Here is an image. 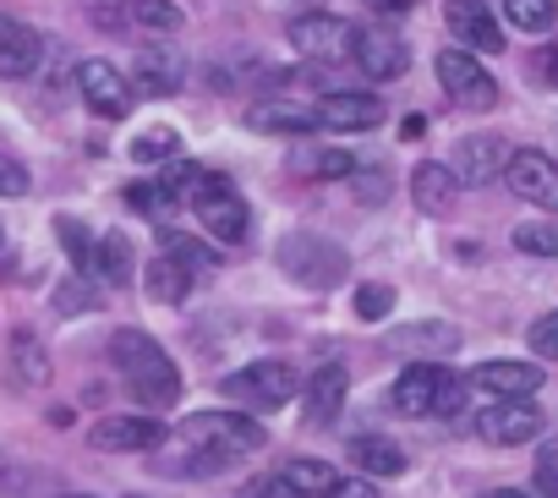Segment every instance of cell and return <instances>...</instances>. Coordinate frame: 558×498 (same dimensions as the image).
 I'll use <instances>...</instances> for the list:
<instances>
[{"label":"cell","instance_id":"obj_1","mask_svg":"<svg viewBox=\"0 0 558 498\" xmlns=\"http://www.w3.org/2000/svg\"><path fill=\"white\" fill-rule=\"evenodd\" d=\"M268 444V433L257 427L252 411H197L186 416L159 449V471L165 476H219L230 465H241L246 454H257Z\"/></svg>","mask_w":558,"mask_h":498},{"label":"cell","instance_id":"obj_2","mask_svg":"<svg viewBox=\"0 0 558 498\" xmlns=\"http://www.w3.org/2000/svg\"><path fill=\"white\" fill-rule=\"evenodd\" d=\"M110 362L126 378V389L148 405V411H170L181 400V367L170 362V351L143 335V329H116L110 335Z\"/></svg>","mask_w":558,"mask_h":498},{"label":"cell","instance_id":"obj_3","mask_svg":"<svg viewBox=\"0 0 558 498\" xmlns=\"http://www.w3.org/2000/svg\"><path fill=\"white\" fill-rule=\"evenodd\" d=\"M465 389H471V378H454L438 362H411L400 373V384L389 389V400L400 416H460Z\"/></svg>","mask_w":558,"mask_h":498},{"label":"cell","instance_id":"obj_4","mask_svg":"<svg viewBox=\"0 0 558 498\" xmlns=\"http://www.w3.org/2000/svg\"><path fill=\"white\" fill-rule=\"evenodd\" d=\"M225 394H230L241 411L263 416V411H279V405H291V400L302 394V373H296L291 362H279V356L246 362V367H235V373L225 378Z\"/></svg>","mask_w":558,"mask_h":498},{"label":"cell","instance_id":"obj_5","mask_svg":"<svg viewBox=\"0 0 558 498\" xmlns=\"http://www.w3.org/2000/svg\"><path fill=\"white\" fill-rule=\"evenodd\" d=\"M279 269H286L291 280H302V286H313V291H329V286L345 280L351 258H345L340 241H329L318 230H296V235L279 241Z\"/></svg>","mask_w":558,"mask_h":498},{"label":"cell","instance_id":"obj_6","mask_svg":"<svg viewBox=\"0 0 558 498\" xmlns=\"http://www.w3.org/2000/svg\"><path fill=\"white\" fill-rule=\"evenodd\" d=\"M192 208H197V219H203V230L214 241H241L246 235V203H241V192H235L230 175L203 170L197 186H192Z\"/></svg>","mask_w":558,"mask_h":498},{"label":"cell","instance_id":"obj_7","mask_svg":"<svg viewBox=\"0 0 558 498\" xmlns=\"http://www.w3.org/2000/svg\"><path fill=\"white\" fill-rule=\"evenodd\" d=\"M291 45L302 61H318V66H340L356 56V28L335 12H307L291 23Z\"/></svg>","mask_w":558,"mask_h":498},{"label":"cell","instance_id":"obj_8","mask_svg":"<svg viewBox=\"0 0 558 498\" xmlns=\"http://www.w3.org/2000/svg\"><path fill=\"white\" fill-rule=\"evenodd\" d=\"M438 83L460 110H493L498 105V83L493 72L476 61V50H444L438 56Z\"/></svg>","mask_w":558,"mask_h":498},{"label":"cell","instance_id":"obj_9","mask_svg":"<svg viewBox=\"0 0 558 498\" xmlns=\"http://www.w3.org/2000/svg\"><path fill=\"white\" fill-rule=\"evenodd\" d=\"M509 192L531 208H558V159L542 154V148H514L509 154V170H504Z\"/></svg>","mask_w":558,"mask_h":498},{"label":"cell","instance_id":"obj_10","mask_svg":"<svg viewBox=\"0 0 558 498\" xmlns=\"http://www.w3.org/2000/svg\"><path fill=\"white\" fill-rule=\"evenodd\" d=\"M542 411L531 405V400H498V405H487V411H476V433L487 438V444H498V449H520V444H536L542 438Z\"/></svg>","mask_w":558,"mask_h":498},{"label":"cell","instance_id":"obj_11","mask_svg":"<svg viewBox=\"0 0 558 498\" xmlns=\"http://www.w3.org/2000/svg\"><path fill=\"white\" fill-rule=\"evenodd\" d=\"M170 438V427L159 416H105L88 427V444L99 454H148Z\"/></svg>","mask_w":558,"mask_h":498},{"label":"cell","instance_id":"obj_12","mask_svg":"<svg viewBox=\"0 0 558 498\" xmlns=\"http://www.w3.org/2000/svg\"><path fill=\"white\" fill-rule=\"evenodd\" d=\"M77 94H83V105H88L94 116H105V121H121V116L132 110V83H126L110 61H83V66H77Z\"/></svg>","mask_w":558,"mask_h":498},{"label":"cell","instance_id":"obj_13","mask_svg":"<svg viewBox=\"0 0 558 498\" xmlns=\"http://www.w3.org/2000/svg\"><path fill=\"white\" fill-rule=\"evenodd\" d=\"M384 121H389V105H384L378 94L345 88V94H324V99H318V126H324V132H373V126H384Z\"/></svg>","mask_w":558,"mask_h":498},{"label":"cell","instance_id":"obj_14","mask_svg":"<svg viewBox=\"0 0 558 498\" xmlns=\"http://www.w3.org/2000/svg\"><path fill=\"white\" fill-rule=\"evenodd\" d=\"M345 394H351V378L340 362H324L307 384H302V422L307 427H335L340 411H345Z\"/></svg>","mask_w":558,"mask_h":498},{"label":"cell","instance_id":"obj_15","mask_svg":"<svg viewBox=\"0 0 558 498\" xmlns=\"http://www.w3.org/2000/svg\"><path fill=\"white\" fill-rule=\"evenodd\" d=\"M373 83H395V77H405V66H411V50H405V39L400 34H389V28H356V56H351Z\"/></svg>","mask_w":558,"mask_h":498},{"label":"cell","instance_id":"obj_16","mask_svg":"<svg viewBox=\"0 0 558 498\" xmlns=\"http://www.w3.org/2000/svg\"><path fill=\"white\" fill-rule=\"evenodd\" d=\"M509 143L504 137H493V132H482V137H460L454 143V175L465 181V186H487V181H498L504 170H509Z\"/></svg>","mask_w":558,"mask_h":498},{"label":"cell","instance_id":"obj_17","mask_svg":"<svg viewBox=\"0 0 558 498\" xmlns=\"http://www.w3.org/2000/svg\"><path fill=\"white\" fill-rule=\"evenodd\" d=\"M444 23H449V34H454L465 50H482V56H498V50H504V28L493 23V12L482 7V0H449Z\"/></svg>","mask_w":558,"mask_h":498},{"label":"cell","instance_id":"obj_18","mask_svg":"<svg viewBox=\"0 0 558 498\" xmlns=\"http://www.w3.org/2000/svg\"><path fill=\"white\" fill-rule=\"evenodd\" d=\"M471 384L487 389V394H498V400H531L547 378H542L536 362H476L471 367Z\"/></svg>","mask_w":558,"mask_h":498},{"label":"cell","instance_id":"obj_19","mask_svg":"<svg viewBox=\"0 0 558 498\" xmlns=\"http://www.w3.org/2000/svg\"><path fill=\"white\" fill-rule=\"evenodd\" d=\"M45 56V39L23 17H0V77H34Z\"/></svg>","mask_w":558,"mask_h":498},{"label":"cell","instance_id":"obj_20","mask_svg":"<svg viewBox=\"0 0 558 498\" xmlns=\"http://www.w3.org/2000/svg\"><path fill=\"white\" fill-rule=\"evenodd\" d=\"M181 77H186V66H181V56H175L170 45H148V50L132 61V88H137V94H148V99L175 94V88H181Z\"/></svg>","mask_w":558,"mask_h":498},{"label":"cell","instance_id":"obj_21","mask_svg":"<svg viewBox=\"0 0 558 498\" xmlns=\"http://www.w3.org/2000/svg\"><path fill=\"white\" fill-rule=\"evenodd\" d=\"M345 460L367 476H400L405 471V449L389 433H351L345 438Z\"/></svg>","mask_w":558,"mask_h":498},{"label":"cell","instance_id":"obj_22","mask_svg":"<svg viewBox=\"0 0 558 498\" xmlns=\"http://www.w3.org/2000/svg\"><path fill=\"white\" fill-rule=\"evenodd\" d=\"M460 175H454V165H416L411 170V197H416V208L422 214H449L454 208V197H460Z\"/></svg>","mask_w":558,"mask_h":498},{"label":"cell","instance_id":"obj_23","mask_svg":"<svg viewBox=\"0 0 558 498\" xmlns=\"http://www.w3.org/2000/svg\"><path fill=\"white\" fill-rule=\"evenodd\" d=\"M94 280L99 286H126L132 280V241L121 230L99 235V246H94Z\"/></svg>","mask_w":558,"mask_h":498},{"label":"cell","instance_id":"obj_24","mask_svg":"<svg viewBox=\"0 0 558 498\" xmlns=\"http://www.w3.org/2000/svg\"><path fill=\"white\" fill-rule=\"evenodd\" d=\"M186 291H192V269H186L181 258L159 253V258L148 264V296L165 302V307H175V302H186Z\"/></svg>","mask_w":558,"mask_h":498},{"label":"cell","instance_id":"obj_25","mask_svg":"<svg viewBox=\"0 0 558 498\" xmlns=\"http://www.w3.org/2000/svg\"><path fill=\"white\" fill-rule=\"evenodd\" d=\"M286 482H291L302 498H329V493H335L345 476H340L329 460H318V454H302V460H291V465H286Z\"/></svg>","mask_w":558,"mask_h":498},{"label":"cell","instance_id":"obj_26","mask_svg":"<svg viewBox=\"0 0 558 498\" xmlns=\"http://www.w3.org/2000/svg\"><path fill=\"white\" fill-rule=\"evenodd\" d=\"M246 126L252 132H313L318 126V105L313 110H302V105H257L252 116H246Z\"/></svg>","mask_w":558,"mask_h":498},{"label":"cell","instance_id":"obj_27","mask_svg":"<svg viewBox=\"0 0 558 498\" xmlns=\"http://www.w3.org/2000/svg\"><path fill=\"white\" fill-rule=\"evenodd\" d=\"M12 378H17L23 389L50 384V356H45V345H39L28 329H17V335H12Z\"/></svg>","mask_w":558,"mask_h":498},{"label":"cell","instance_id":"obj_28","mask_svg":"<svg viewBox=\"0 0 558 498\" xmlns=\"http://www.w3.org/2000/svg\"><path fill=\"white\" fill-rule=\"evenodd\" d=\"M296 170L313 175V181H345V175H356V159L345 148H302Z\"/></svg>","mask_w":558,"mask_h":498},{"label":"cell","instance_id":"obj_29","mask_svg":"<svg viewBox=\"0 0 558 498\" xmlns=\"http://www.w3.org/2000/svg\"><path fill=\"white\" fill-rule=\"evenodd\" d=\"M504 17L520 34H547L558 23V0H504Z\"/></svg>","mask_w":558,"mask_h":498},{"label":"cell","instance_id":"obj_30","mask_svg":"<svg viewBox=\"0 0 558 498\" xmlns=\"http://www.w3.org/2000/svg\"><path fill=\"white\" fill-rule=\"evenodd\" d=\"M175 154H181V137L170 126H148V132L132 137V159L137 165H170Z\"/></svg>","mask_w":558,"mask_h":498},{"label":"cell","instance_id":"obj_31","mask_svg":"<svg viewBox=\"0 0 558 498\" xmlns=\"http://www.w3.org/2000/svg\"><path fill=\"white\" fill-rule=\"evenodd\" d=\"M514 253H531V258H558V219H531V224H514Z\"/></svg>","mask_w":558,"mask_h":498},{"label":"cell","instance_id":"obj_32","mask_svg":"<svg viewBox=\"0 0 558 498\" xmlns=\"http://www.w3.org/2000/svg\"><path fill=\"white\" fill-rule=\"evenodd\" d=\"M159 253L181 258L192 275H208V269H214V253H208V246H203L197 235H181V230H165V235H159Z\"/></svg>","mask_w":558,"mask_h":498},{"label":"cell","instance_id":"obj_33","mask_svg":"<svg viewBox=\"0 0 558 498\" xmlns=\"http://www.w3.org/2000/svg\"><path fill=\"white\" fill-rule=\"evenodd\" d=\"M56 235L66 241V258H72V269H77V275H94V246H99V241H94V235H88L77 219H56Z\"/></svg>","mask_w":558,"mask_h":498},{"label":"cell","instance_id":"obj_34","mask_svg":"<svg viewBox=\"0 0 558 498\" xmlns=\"http://www.w3.org/2000/svg\"><path fill=\"white\" fill-rule=\"evenodd\" d=\"M132 17H137L143 28H154V34H175V28L186 23L175 0H132Z\"/></svg>","mask_w":558,"mask_h":498},{"label":"cell","instance_id":"obj_35","mask_svg":"<svg viewBox=\"0 0 558 498\" xmlns=\"http://www.w3.org/2000/svg\"><path fill=\"white\" fill-rule=\"evenodd\" d=\"M126 208H137V214L159 219V214H170V208H175V197L165 192V181H132V186H126Z\"/></svg>","mask_w":558,"mask_h":498},{"label":"cell","instance_id":"obj_36","mask_svg":"<svg viewBox=\"0 0 558 498\" xmlns=\"http://www.w3.org/2000/svg\"><path fill=\"white\" fill-rule=\"evenodd\" d=\"M94 307H99V296H94V280H88V275H83V280H66V286L56 291V313H66V318H72V313H94Z\"/></svg>","mask_w":558,"mask_h":498},{"label":"cell","instance_id":"obj_37","mask_svg":"<svg viewBox=\"0 0 558 498\" xmlns=\"http://www.w3.org/2000/svg\"><path fill=\"white\" fill-rule=\"evenodd\" d=\"M389 313H395V291H389V286H356V318L378 324V318H389Z\"/></svg>","mask_w":558,"mask_h":498},{"label":"cell","instance_id":"obj_38","mask_svg":"<svg viewBox=\"0 0 558 498\" xmlns=\"http://www.w3.org/2000/svg\"><path fill=\"white\" fill-rule=\"evenodd\" d=\"M531 356H542V362H558V313H542L536 324H531Z\"/></svg>","mask_w":558,"mask_h":498},{"label":"cell","instance_id":"obj_39","mask_svg":"<svg viewBox=\"0 0 558 498\" xmlns=\"http://www.w3.org/2000/svg\"><path fill=\"white\" fill-rule=\"evenodd\" d=\"M536 487H542L547 498H558V438H547V444L536 449Z\"/></svg>","mask_w":558,"mask_h":498},{"label":"cell","instance_id":"obj_40","mask_svg":"<svg viewBox=\"0 0 558 498\" xmlns=\"http://www.w3.org/2000/svg\"><path fill=\"white\" fill-rule=\"evenodd\" d=\"M23 192H28V170L0 154V197H23Z\"/></svg>","mask_w":558,"mask_h":498},{"label":"cell","instance_id":"obj_41","mask_svg":"<svg viewBox=\"0 0 558 498\" xmlns=\"http://www.w3.org/2000/svg\"><path fill=\"white\" fill-rule=\"evenodd\" d=\"M252 498H302V493L286 482V471H274V476H257L252 482Z\"/></svg>","mask_w":558,"mask_h":498},{"label":"cell","instance_id":"obj_42","mask_svg":"<svg viewBox=\"0 0 558 498\" xmlns=\"http://www.w3.org/2000/svg\"><path fill=\"white\" fill-rule=\"evenodd\" d=\"M329 498H378V482H367V476H345Z\"/></svg>","mask_w":558,"mask_h":498},{"label":"cell","instance_id":"obj_43","mask_svg":"<svg viewBox=\"0 0 558 498\" xmlns=\"http://www.w3.org/2000/svg\"><path fill=\"white\" fill-rule=\"evenodd\" d=\"M362 7H373V12H389V17H395V12H411L416 0H362Z\"/></svg>","mask_w":558,"mask_h":498},{"label":"cell","instance_id":"obj_44","mask_svg":"<svg viewBox=\"0 0 558 498\" xmlns=\"http://www.w3.org/2000/svg\"><path fill=\"white\" fill-rule=\"evenodd\" d=\"M482 498H531V493H520V487H493V493H482Z\"/></svg>","mask_w":558,"mask_h":498},{"label":"cell","instance_id":"obj_45","mask_svg":"<svg viewBox=\"0 0 558 498\" xmlns=\"http://www.w3.org/2000/svg\"><path fill=\"white\" fill-rule=\"evenodd\" d=\"M61 498H88V493H61Z\"/></svg>","mask_w":558,"mask_h":498},{"label":"cell","instance_id":"obj_46","mask_svg":"<svg viewBox=\"0 0 558 498\" xmlns=\"http://www.w3.org/2000/svg\"><path fill=\"white\" fill-rule=\"evenodd\" d=\"M126 498H137V493H126Z\"/></svg>","mask_w":558,"mask_h":498}]
</instances>
